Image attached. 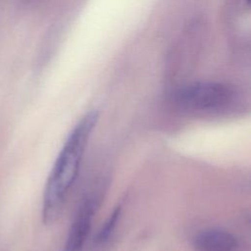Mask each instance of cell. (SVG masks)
<instances>
[{
	"label": "cell",
	"instance_id": "obj_2",
	"mask_svg": "<svg viewBox=\"0 0 251 251\" xmlns=\"http://www.w3.org/2000/svg\"><path fill=\"white\" fill-rule=\"evenodd\" d=\"M234 87L214 81L186 84L176 90L174 100L181 109L198 113H215L226 110L237 100Z\"/></svg>",
	"mask_w": 251,
	"mask_h": 251
},
{
	"label": "cell",
	"instance_id": "obj_1",
	"mask_svg": "<svg viewBox=\"0 0 251 251\" xmlns=\"http://www.w3.org/2000/svg\"><path fill=\"white\" fill-rule=\"evenodd\" d=\"M96 110L87 112L67 136L48 176L42 197V222H56L76 179L90 135L98 122Z\"/></svg>",
	"mask_w": 251,
	"mask_h": 251
},
{
	"label": "cell",
	"instance_id": "obj_4",
	"mask_svg": "<svg viewBox=\"0 0 251 251\" xmlns=\"http://www.w3.org/2000/svg\"><path fill=\"white\" fill-rule=\"evenodd\" d=\"M195 251H234L236 237L227 230L209 228L198 232L192 239Z\"/></svg>",
	"mask_w": 251,
	"mask_h": 251
},
{
	"label": "cell",
	"instance_id": "obj_5",
	"mask_svg": "<svg viewBox=\"0 0 251 251\" xmlns=\"http://www.w3.org/2000/svg\"><path fill=\"white\" fill-rule=\"evenodd\" d=\"M121 211H122V206L118 205L111 215L108 217L104 225L101 226L99 231L97 232L95 236V243L99 246L106 244L109 239L111 238L112 234L114 233V230L116 229L117 224L119 223V220L121 218Z\"/></svg>",
	"mask_w": 251,
	"mask_h": 251
},
{
	"label": "cell",
	"instance_id": "obj_3",
	"mask_svg": "<svg viewBox=\"0 0 251 251\" xmlns=\"http://www.w3.org/2000/svg\"><path fill=\"white\" fill-rule=\"evenodd\" d=\"M97 208L98 199L93 196H87L80 203L68 231L63 251L83 250Z\"/></svg>",
	"mask_w": 251,
	"mask_h": 251
}]
</instances>
